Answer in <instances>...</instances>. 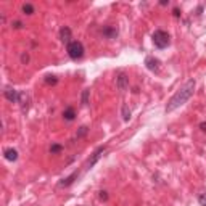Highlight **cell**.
Instances as JSON below:
<instances>
[{
	"mask_svg": "<svg viewBox=\"0 0 206 206\" xmlns=\"http://www.w3.org/2000/svg\"><path fill=\"white\" fill-rule=\"evenodd\" d=\"M195 79H188L184 86L176 92V94L169 98V102H168V105H166V113H172V111H176L179 106H182L184 103H187L188 100H190V97L193 95V90H195Z\"/></svg>",
	"mask_w": 206,
	"mask_h": 206,
	"instance_id": "cell-1",
	"label": "cell"
},
{
	"mask_svg": "<svg viewBox=\"0 0 206 206\" xmlns=\"http://www.w3.org/2000/svg\"><path fill=\"white\" fill-rule=\"evenodd\" d=\"M66 53H68V56L71 60H74V61H77V60H81L82 56H84V53H86V48H84V44L81 40H71L69 44L66 45Z\"/></svg>",
	"mask_w": 206,
	"mask_h": 206,
	"instance_id": "cell-2",
	"label": "cell"
},
{
	"mask_svg": "<svg viewBox=\"0 0 206 206\" xmlns=\"http://www.w3.org/2000/svg\"><path fill=\"white\" fill-rule=\"evenodd\" d=\"M153 39V44L156 48H160V50H163V48L169 47V44H171V35H169V32L163 31V29H156L151 35Z\"/></svg>",
	"mask_w": 206,
	"mask_h": 206,
	"instance_id": "cell-3",
	"label": "cell"
},
{
	"mask_svg": "<svg viewBox=\"0 0 206 206\" xmlns=\"http://www.w3.org/2000/svg\"><path fill=\"white\" fill-rule=\"evenodd\" d=\"M105 150H106V145H100V147H97L95 148V151L92 153V156L89 158V161L86 163V169H92L97 163H98V160L103 156V153H105Z\"/></svg>",
	"mask_w": 206,
	"mask_h": 206,
	"instance_id": "cell-4",
	"label": "cell"
},
{
	"mask_svg": "<svg viewBox=\"0 0 206 206\" xmlns=\"http://www.w3.org/2000/svg\"><path fill=\"white\" fill-rule=\"evenodd\" d=\"M145 68L148 71H151V73L158 74L160 73V68H161V61L156 58V56L148 55V56H145Z\"/></svg>",
	"mask_w": 206,
	"mask_h": 206,
	"instance_id": "cell-5",
	"label": "cell"
},
{
	"mask_svg": "<svg viewBox=\"0 0 206 206\" xmlns=\"http://www.w3.org/2000/svg\"><path fill=\"white\" fill-rule=\"evenodd\" d=\"M19 94H21V92L15 90L13 87H5V90H3L5 98L8 102H11V103H19Z\"/></svg>",
	"mask_w": 206,
	"mask_h": 206,
	"instance_id": "cell-6",
	"label": "cell"
},
{
	"mask_svg": "<svg viewBox=\"0 0 206 206\" xmlns=\"http://www.w3.org/2000/svg\"><path fill=\"white\" fill-rule=\"evenodd\" d=\"M79 171H76L73 172V174H69L68 177H65V179H61L60 182H58V187H61V188H65V187H69V185H73L74 184V180H77V177H79Z\"/></svg>",
	"mask_w": 206,
	"mask_h": 206,
	"instance_id": "cell-7",
	"label": "cell"
},
{
	"mask_svg": "<svg viewBox=\"0 0 206 206\" xmlns=\"http://www.w3.org/2000/svg\"><path fill=\"white\" fill-rule=\"evenodd\" d=\"M102 35L105 39H116L118 35H119V29L116 26H105L103 29H102Z\"/></svg>",
	"mask_w": 206,
	"mask_h": 206,
	"instance_id": "cell-8",
	"label": "cell"
},
{
	"mask_svg": "<svg viewBox=\"0 0 206 206\" xmlns=\"http://www.w3.org/2000/svg\"><path fill=\"white\" fill-rule=\"evenodd\" d=\"M116 87L118 90H126L127 87H129V77L126 76V73H119L118 77H116Z\"/></svg>",
	"mask_w": 206,
	"mask_h": 206,
	"instance_id": "cell-9",
	"label": "cell"
},
{
	"mask_svg": "<svg viewBox=\"0 0 206 206\" xmlns=\"http://www.w3.org/2000/svg\"><path fill=\"white\" fill-rule=\"evenodd\" d=\"M58 35H60V40L65 45H68L69 42H71V29H69L68 26H63L61 29H60V32H58Z\"/></svg>",
	"mask_w": 206,
	"mask_h": 206,
	"instance_id": "cell-10",
	"label": "cell"
},
{
	"mask_svg": "<svg viewBox=\"0 0 206 206\" xmlns=\"http://www.w3.org/2000/svg\"><path fill=\"white\" fill-rule=\"evenodd\" d=\"M3 158L6 161H16L18 160V150H15V148H5L3 150Z\"/></svg>",
	"mask_w": 206,
	"mask_h": 206,
	"instance_id": "cell-11",
	"label": "cell"
},
{
	"mask_svg": "<svg viewBox=\"0 0 206 206\" xmlns=\"http://www.w3.org/2000/svg\"><path fill=\"white\" fill-rule=\"evenodd\" d=\"M63 118H65V121H68V123L74 121L76 119V110L73 108V106H68V108H65V111H63Z\"/></svg>",
	"mask_w": 206,
	"mask_h": 206,
	"instance_id": "cell-12",
	"label": "cell"
},
{
	"mask_svg": "<svg viewBox=\"0 0 206 206\" xmlns=\"http://www.w3.org/2000/svg\"><path fill=\"white\" fill-rule=\"evenodd\" d=\"M21 11H23L24 15H34L35 8H34V5H31V3H24L23 6H21Z\"/></svg>",
	"mask_w": 206,
	"mask_h": 206,
	"instance_id": "cell-13",
	"label": "cell"
},
{
	"mask_svg": "<svg viewBox=\"0 0 206 206\" xmlns=\"http://www.w3.org/2000/svg\"><path fill=\"white\" fill-rule=\"evenodd\" d=\"M121 116H123V121H129L131 119V110L127 105H123V108H121Z\"/></svg>",
	"mask_w": 206,
	"mask_h": 206,
	"instance_id": "cell-14",
	"label": "cell"
},
{
	"mask_svg": "<svg viewBox=\"0 0 206 206\" xmlns=\"http://www.w3.org/2000/svg\"><path fill=\"white\" fill-rule=\"evenodd\" d=\"M45 84H48V86H55V84H58V77L53 76V74H47L45 76Z\"/></svg>",
	"mask_w": 206,
	"mask_h": 206,
	"instance_id": "cell-15",
	"label": "cell"
},
{
	"mask_svg": "<svg viewBox=\"0 0 206 206\" xmlns=\"http://www.w3.org/2000/svg\"><path fill=\"white\" fill-rule=\"evenodd\" d=\"M60 151H63V145H60V143H52L50 153H52V155H58Z\"/></svg>",
	"mask_w": 206,
	"mask_h": 206,
	"instance_id": "cell-16",
	"label": "cell"
},
{
	"mask_svg": "<svg viewBox=\"0 0 206 206\" xmlns=\"http://www.w3.org/2000/svg\"><path fill=\"white\" fill-rule=\"evenodd\" d=\"M89 94H90L89 89L82 90V95H81V103H82V105H89Z\"/></svg>",
	"mask_w": 206,
	"mask_h": 206,
	"instance_id": "cell-17",
	"label": "cell"
},
{
	"mask_svg": "<svg viewBox=\"0 0 206 206\" xmlns=\"http://www.w3.org/2000/svg\"><path fill=\"white\" fill-rule=\"evenodd\" d=\"M87 132H89V127H87V126H81L79 131H77V134H76V137L81 139V137H84V135H87Z\"/></svg>",
	"mask_w": 206,
	"mask_h": 206,
	"instance_id": "cell-18",
	"label": "cell"
},
{
	"mask_svg": "<svg viewBox=\"0 0 206 206\" xmlns=\"http://www.w3.org/2000/svg\"><path fill=\"white\" fill-rule=\"evenodd\" d=\"M198 203L201 206H206V193H200L198 195Z\"/></svg>",
	"mask_w": 206,
	"mask_h": 206,
	"instance_id": "cell-19",
	"label": "cell"
},
{
	"mask_svg": "<svg viewBox=\"0 0 206 206\" xmlns=\"http://www.w3.org/2000/svg\"><path fill=\"white\" fill-rule=\"evenodd\" d=\"M21 63H23V65H27V63H29V53L27 52H24L21 55Z\"/></svg>",
	"mask_w": 206,
	"mask_h": 206,
	"instance_id": "cell-20",
	"label": "cell"
},
{
	"mask_svg": "<svg viewBox=\"0 0 206 206\" xmlns=\"http://www.w3.org/2000/svg\"><path fill=\"white\" fill-rule=\"evenodd\" d=\"M11 27H13V29H21V27H23V23H21V21H13Z\"/></svg>",
	"mask_w": 206,
	"mask_h": 206,
	"instance_id": "cell-21",
	"label": "cell"
},
{
	"mask_svg": "<svg viewBox=\"0 0 206 206\" xmlns=\"http://www.w3.org/2000/svg\"><path fill=\"white\" fill-rule=\"evenodd\" d=\"M98 193H100V195H98V196H100V200H102V201H106V200H108V193H106V192H105V190H102V192H98Z\"/></svg>",
	"mask_w": 206,
	"mask_h": 206,
	"instance_id": "cell-22",
	"label": "cell"
},
{
	"mask_svg": "<svg viewBox=\"0 0 206 206\" xmlns=\"http://www.w3.org/2000/svg\"><path fill=\"white\" fill-rule=\"evenodd\" d=\"M172 16H174V18H180V10L177 8V6L172 10Z\"/></svg>",
	"mask_w": 206,
	"mask_h": 206,
	"instance_id": "cell-23",
	"label": "cell"
},
{
	"mask_svg": "<svg viewBox=\"0 0 206 206\" xmlns=\"http://www.w3.org/2000/svg\"><path fill=\"white\" fill-rule=\"evenodd\" d=\"M160 5H161V6H166V5H169V0H161V2H160Z\"/></svg>",
	"mask_w": 206,
	"mask_h": 206,
	"instance_id": "cell-24",
	"label": "cell"
},
{
	"mask_svg": "<svg viewBox=\"0 0 206 206\" xmlns=\"http://www.w3.org/2000/svg\"><path fill=\"white\" fill-rule=\"evenodd\" d=\"M200 129H201L203 132H206V123H200Z\"/></svg>",
	"mask_w": 206,
	"mask_h": 206,
	"instance_id": "cell-25",
	"label": "cell"
},
{
	"mask_svg": "<svg viewBox=\"0 0 206 206\" xmlns=\"http://www.w3.org/2000/svg\"><path fill=\"white\" fill-rule=\"evenodd\" d=\"M201 11H203V6L200 5V6H198V8H196V15L200 16V15H201Z\"/></svg>",
	"mask_w": 206,
	"mask_h": 206,
	"instance_id": "cell-26",
	"label": "cell"
}]
</instances>
